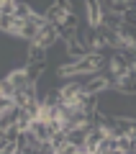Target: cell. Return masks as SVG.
I'll use <instances>...</instances> for the list:
<instances>
[{"label":"cell","mask_w":136,"mask_h":154,"mask_svg":"<svg viewBox=\"0 0 136 154\" xmlns=\"http://www.w3.org/2000/svg\"><path fill=\"white\" fill-rule=\"evenodd\" d=\"M85 16H87V26L90 28H100L103 18H105L103 0H85Z\"/></svg>","instance_id":"obj_1"},{"label":"cell","mask_w":136,"mask_h":154,"mask_svg":"<svg viewBox=\"0 0 136 154\" xmlns=\"http://www.w3.org/2000/svg\"><path fill=\"white\" fill-rule=\"evenodd\" d=\"M57 41H59V31H57V26H51V23H44V26L39 28L36 38H33V44L44 46V49H51Z\"/></svg>","instance_id":"obj_2"},{"label":"cell","mask_w":136,"mask_h":154,"mask_svg":"<svg viewBox=\"0 0 136 154\" xmlns=\"http://www.w3.org/2000/svg\"><path fill=\"white\" fill-rule=\"evenodd\" d=\"M90 54V49H87V44L82 41V38H70V41H64V57H70V59H82V57Z\"/></svg>","instance_id":"obj_3"},{"label":"cell","mask_w":136,"mask_h":154,"mask_svg":"<svg viewBox=\"0 0 136 154\" xmlns=\"http://www.w3.org/2000/svg\"><path fill=\"white\" fill-rule=\"evenodd\" d=\"M8 80H11L13 82V88H16V93H21V90H26L28 85V77H26V69H23V67H13V69H8Z\"/></svg>","instance_id":"obj_4"},{"label":"cell","mask_w":136,"mask_h":154,"mask_svg":"<svg viewBox=\"0 0 136 154\" xmlns=\"http://www.w3.org/2000/svg\"><path fill=\"white\" fill-rule=\"evenodd\" d=\"M41 16L46 18V23H51V26H57V28H59L62 23H64L67 13L62 11V8L57 5V3H51V5H46V8H44V13H41Z\"/></svg>","instance_id":"obj_5"},{"label":"cell","mask_w":136,"mask_h":154,"mask_svg":"<svg viewBox=\"0 0 136 154\" xmlns=\"http://www.w3.org/2000/svg\"><path fill=\"white\" fill-rule=\"evenodd\" d=\"M23 69H26L28 82H39V80L44 77V72H46V62H26Z\"/></svg>","instance_id":"obj_6"},{"label":"cell","mask_w":136,"mask_h":154,"mask_svg":"<svg viewBox=\"0 0 136 154\" xmlns=\"http://www.w3.org/2000/svg\"><path fill=\"white\" fill-rule=\"evenodd\" d=\"M46 51L49 49H44V46L39 44H26V62H46Z\"/></svg>","instance_id":"obj_7"},{"label":"cell","mask_w":136,"mask_h":154,"mask_svg":"<svg viewBox=\"0 0 136 154\" xmlns=\"http://www.w3.org/2000/svg\"><path fill=\"white\" fill-rule=\"evenodd\" d=\"M31 131H33V136H36V139H41V141H49V136H51L49 123H46V121H41V118H36V121L31 123Z\"/></svg>","instance_id":"obj_8"},{"label":"cell","mask_w":136,"mask_h":154,"mask_svg":"<svg viewBox=\"0 0 136 154\" xmlns=\"http://www.w3.org/2000/svg\"><path fill=\"white\" fill-rule=\"evenodd\" d=\"M49 144L54 146V152L64 149V146H67V131H57V134H51V136H49Z\"/></svg>","instance_id":"obj_9"},{"label":"cell","mask_w":136,"mask_h":154,"mask_svg":"<svg viewBox=\"0 0 136 154\" xmlns=\"http://www.w3.org/2000/svg\"><path fill=\"white\" fill-rule=\"evenodd\" d=\"M0 95H3V98H13V95H16V88H13V82L8 77H0Z\"/></svg>","instance_id":"obj_10"},{"label":"cell","mask_w":136,"mask_h":154,"mask_svg":"<svg viewBox=\"0 0 136 154\" xmlns=\"http://www.w3.org/2000/svg\"><path fill=\"white\" fill-rule=\"evenodd\" d=\"M54 3H57V5H59L64 13H75V5H72L70 0H54Z\"/></svg>","instance_id":"obj_11"},{"label":"cell","mask_w":136,"mask_h":154,"mask_svg":"<svg viewBox=\"0 0 136 154\" xmlns=\"http://www.w3.org/2000/svg\"><path fill=\"white\" fill-rule=\"evenodd\" d=\"M0 154H8V152H0Z\"/></svg>","instance_id":"obj_12"}]
</instances>
